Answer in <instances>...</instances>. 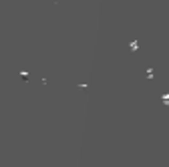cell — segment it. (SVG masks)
Instances as JSON below:
<instances>
[{
    "instance_id": "1",
    "label": "cell",
    "mask_w": 169,
    "mask_h": 167,
    "mask_svg": "<svg viewBox=\"0 0 169 167\" xmlns=\"http://www.w3.org/2000/svg\"><path fill=\"white\" fill-rule=\"evenodd\" d=\"M131 49L137 50V49H139V42H137V40H131Z\"/></svg>"
},
{
    "instance_id": "2",
    "label": "cell",
    "mask_w": 169,
    "mask_h": 167,
    "mask_svg": "<svg viewBox=\"0 0 169 167\" xmlns=\"http://www.w3.org/2000/svg\"><path fill=\"white\" fill-rule=\"evenodd\" d=\"M163 103H165V105H169V95H167V93L163 95Z\"/></svg>"
}]
</instances>
